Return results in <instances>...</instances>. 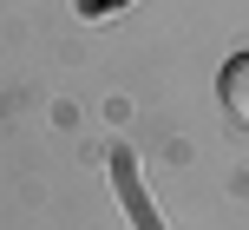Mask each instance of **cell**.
Returning <instances> with one entry per match:
<instances>
[{"label": "cell", "instance_id": "obj_1", "mask_svg": "<svg viewBox=\"0 0 249 230\" xmlns=\"http://www.w3.org/2000/svg\"><path fill=\"white\" fill-rule=\"evenodd\" d=\"M216 92H223V105H230V118L249 132V53H236V59L223 66V79H216Z\"/></svg>", "mask_w": 249, "mask_h": 230}]
</instances>
